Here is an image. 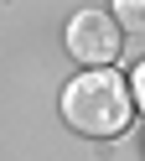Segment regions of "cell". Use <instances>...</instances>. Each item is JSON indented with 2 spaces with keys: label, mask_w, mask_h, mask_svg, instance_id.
Masks as SVG:
<instances>
[{
  "label": "cell",
  "mask_w": 145,
  "mask_h": 161,
  "mask_svg": "<svg viewBox=\"0 0 145 161\" xmlns=\"http://www.w3.org/2000/svg\"><path fill=\"white\" fill-rule=\"evenodd\" d=\"M114 21L130 31H145V0H114Z\"/></svg>",
  "instance_id": "3957f363"
},
{
  "label": "cell",
  "mask_w": 145,
  "mask_h": 161,
  "mask_svg": "<svg viewBox=\"0 0 145 161\" xmlns=\"http://www.w3.org/2000/svg\"><path fill=\"white\" fill-rule=\"evenodd\" d=\"M130 104H135L130 78H119L114 68H88L62 88V119L78 135H93V140L119 135L130 125Z\"/></svg>",
  "instance_id": "6da1fadb"
},
{
  "label": "cell",
  "mask_w": 145,
  "mask_h": 161,
  "mask_svg": "<svg viewBox=\"0 0 145 161\" xmlns=\"http://www.w3.org/2000/svg\"><path fill=\"white\" fill-rule=\"evenodd\" d=\"M130 94H135V104L145 109V63H140V68L130 73Z\"/></svg>",
  "instance_id": "277c9868"
},
{
  "label": "cell",
  "mask_w": 145,
  "mask_h": 161,
  "mask_svg": "<svg viewBox=\"0 0 145 161\" xmlns=\"http://www.w3.org/2000/svg\"><path fill=\"white\" fill-rule=\"evenodd\" d=\"M119 21L114 16H104V11H78L67 21V52L78 57V63H88V68H109L114 57H119Z\"/></svg>",
  "instance_id": "7a4b0ae2"
}]
</instances>
